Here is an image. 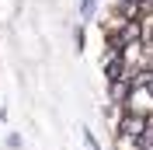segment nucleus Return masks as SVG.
<instances>
[{"label":"nucleus","mask_w":153,"mask_h":150,"mask_svg":"<svg viewBox=\"0 0 153 150\" xmlns=\"http://www.w3.org/2000/svg\"><path fill=\"white\" fill-rule=\"evenodd\" d=\"M115 143H118V150H139V140L125 136V133H115Z\"/></svg>","instance_id":"nucleus-3"},{"label":"nucleus","mask_w":153,"mask_h":150,"mask_svg":"<svg viewBox=\"0 0 153 150\" xmlns=\"http://www.w3.org/2000/svg\"><path fill=\"white\" fill-rule=\"evenodd\" d=\"M122 108L132 112V115H153V91L150 87H132V91L125 94Z\"/></svg>","instance_id":"nucleus-1"},{"label":"nucleus","mask_w":153,"mask_h":150,"mask_svg":"<svg viewBox=\"0 0 153 150\" xmlns=\"http://www.w3.org/2000/svg\"><path fill=\"white\" fill-rule=\"evenodd\" d=\"M150 129H153V115H132V112H125L115 133H125V136H136V140H143Z\"/></svg>","instance_id":"nucleus-2"},{"label":"nucleus","mask_w":153,"mask_h":150,"mask_svg":"<svg viewBox=\"0 0 153 150\" xmlns=\"http://www.w3.org/2000/svg\"><path fill=\"white\" fill-rule=\"evenodd\" d=\"M150 136H153V129H150Z\"/></svg>","instance_id":"nucleus-4"}]
</instances>
